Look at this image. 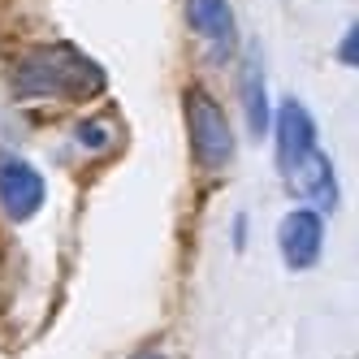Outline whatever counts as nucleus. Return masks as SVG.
<instances>
[{"mask_svg":"<svg viewBox=\"0 0 359 359\" xmlns=\"http://www.w3.org/2000/svg\"><path fill=\"white\" fill-rule=\"evenodd\" d=\"M13 87L22 95H65V100H87L95 91H104V74L95 61H87L83 53H74L69 43H53L39 48L18 65Z\"/></svg>","mask_w":359,"mask_h":359,"instance_id":"obj_1","label":"nucleus"},{"mask_svg":"<svg viewBox=\"0 0 359 359\" xmlns=\"http://www.w3.org/2000/svg\"><path fill=\"white\" fill-rule=\"evenodd\" d=\"M187 104V130H191V151L203 169H225L234 161V130H229V117L217 100L203 91V87H191L182 95Z\"/></svg>","mask_w":359,"mask_h":359,"instance_id":"obj_2","label":"nucleus"},{"mask_svg":"<svg viewBox=\"0 0 359 359\" xmlns=\"http://www.w3.org/2000/svg\"><path fill=\"white\" fill-rule=\"evenodd\" d=\"M0 208L9 221H31L43 208V177L35 165L18 156H0Z\"/></svg>","mask_w":359,"mask_h":359,"instance_id":"obj_3","label":"nucleus"},{"mask_svg":"<svg viewBox=\"0 0 359 359\" xmlns=\"http://www.w3.org/2000/svg\"><path fill=\"white\" fill-rule=\"evenodd\" d=\"M277 247H281L286 269H312L325 247V217L312 208H294L277 229Z\"/></svg>","mask_w":359,"mask_h":359,"instance_id":"obj_4","label":"nucleus"},{"mask_svg":"<svg viewBox=\"0 0 359 359\" xmlns=\"http://www.w3.org/2000/svg\"><path fill=\"white\" fill-rule=\"evenodd\" d=\"M307 151H316V121L299 100H281L277 109V165L290 173Z\"/></svg>","mask_w":359,"mask_h":359,"instance_id":"obj_5","label":"nucleus"},{"mask_svg":"<svg viewBox=\"0 0 359 359\" xmlns=\"http://www.w3.org/2000/svg\"><path fill=\"white\" fill-rule=\"evenodd\" d=\"M290 191H299L303 199H312V212H333L338 208V187H333V165L325 151H307V156L286 173Z\"/></svg>","mask_w":359,"mask_h":359,"instance_id":"obj_6","label":"nucleus"},{"mask_svg":"<svg viewBox=\"0 0 359 359\" xmlns=\"http://www.w3.org/2000/svg\"><path fill=\"white\" fill-rule=\"evenodd\" d=\"M187 22L191 31H199L217 48V57H229L234 53V9H229V0H187Z\"/></svg>","mask_w":359,"mask_h":359,"instance_id":"obj_7","label":"nucleus"},{"mask_svg":"<svg viewBox=\"0 0 359 359\" xmlns=\"http://www.w3.org/2000/svg\"><path fill=\"white\" fill-rule=\"evenodd\" d=\"M238 91H243V109H247V130L255 139H264L269 135V91H264V69H260V57H247L243 61V79H238Z\"/></svg>","mask_w":359,"mask_h":359,"instance_id":"obj_8","label":"nucleus"},{"mask_svg":"<svg viewBox=\"0 0 359 359\" xmlns=\"http://www.w3.org/2000/svg\"><path fill=\"white\" fill-rule=\"evenodd\" d=\"M109 139H113V130H109V126H100V121H91V126H79V143H83V147H91V151L109 147Z\"/></svg>","mask_w":359,"mask_h":359,"instance_id":"obj_9","label":"nucleus"},{"mask_svg":"<svg viewBox=\"0 0 359 359\" xmlns=\"http://www.w3.org/2000/svg\"><path fill=\"white\" fill-rule=\"evenodd\" d=\"M338 61L342 65H355V27L342 35V48H338Z\"/></svg>","mask_w":359,"mask_h":359,"instance_id":"obj_10","label":"nucleus"},{"mask_svg":"<svg viewBox=\"0 0 359 359\" xmlns=\"http://www.w3.org/2000/svg\"><path fill=\"white\" fill-rule=\"evenodd\" d=\"M130 359H165L161 351H139V355H130Z\"/></svg>","mask_w":359,"mask_h":359,"instance_id":"obj_11","label":"nucleus"}]
</instances>
